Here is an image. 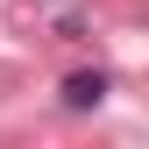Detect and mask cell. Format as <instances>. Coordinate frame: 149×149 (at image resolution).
<instances>
[{"instance_id":"1","label":"cell","mask_w":149,"mask_h":149,"mask_svg":"<svg viewBox=\"0 0 149 149\" xmlns=\"http://www.w3.org/2000/svg\"><path fill=\"white\" fill-rule=\"evenodd\" d=\"M107 100V71H71L64 78V107L71 114H85V107H100Z\"/></svg>"}]
</instances>
